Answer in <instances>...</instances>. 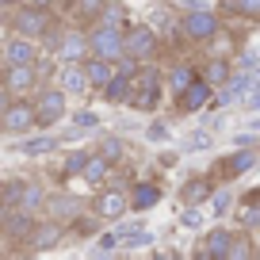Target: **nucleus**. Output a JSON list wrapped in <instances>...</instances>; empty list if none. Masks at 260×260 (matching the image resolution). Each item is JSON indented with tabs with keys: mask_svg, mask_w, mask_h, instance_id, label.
<instances>
[{
	"mask_svg": "<svg viewBox=\"0 0 260 260\" xmlns=\"http://www.w3.org/2000/svg\"><path fill=\"white\" fill-rule=\"evenodd\" d=\"M199 77V69H195L191 61H172L169 69H165V92H172V96H180V92L187 88V84Z\"/></svg>",
	"mask_w": 260,
	"mask_h": 260,
	"instance_id": "obj_24",
	"label": "nucleus"
},
{
	"mask_svg": "<svg viewBox=\"0 0 260 260\" xmlns=\"http://www.w3.org/2000/svg\"><path fill=\"white\" fill-rule=\"evenodd\" d=\"M237 218H241V230L260 234V203H245L241 211H237Z\"/></svg>",
	"mask_w": 260,
	"mask_h": 260,
	"instance_id": "obj_34",
	"label": "nucleus"
},
{
	"mask_svg": "<svg viewBox=\"0 0 260 260\" xmlns=\"http://www.w3.org/2000/svg\"><path fill=\"white\" fill-rule=\"evenodd\" d=\"M8 104H12V92L4 88V84H0V111H4V107H8Z\"/></svg>",
	"mask_w": 260,
	"mask_h": 260,
	"instance_id": "obj_40",
	"label": "nucleus"
},
{
	"mask_svg": "<svg viewBox=\"0 0 260 260\" xmlns=\"http://www.w3.org/2000/svg\"><path fill=\"white\" fill-rule=\"evenodd\" d=\"M27 4H39V8H50V12L57 8V0H27Z\"/></svg>",
	"mask_w": 260,
	"mask_h": 260,
	"instance_id": "obj_41",
	"label": "nucleus"
},
{
	"mask_svg": "<svg viewBox=\"0 0 260 260\" xmlns=\"http://www.w3.org/2000/svg\"><path fill=\"white\" fill-rule=\"evenodd\" d=\"M230 241H234V230H226V226H214L211 234L203 237V245H199V256H203V260H226Z\"/></svg>",
	"mask_w": 260,
	"mask_h": 260,
	"instance_id": "obj_21",
	"label": "nucleus"
},
{
	"mask_svg": "<svg viewBox=\"0 0 260 260\" xmlns=\"http://www.w3.org/2000/svg\"><path fill=\"white\" fill-rule=\"evenodd\" d=\"M0 142H4V126H0Z\"/></svg>",
	"mask_w": 260,
	"mask_h": 260,
	"instance_id": "obj_45",
	"label": "nucleus"
},
{
	"mask_svg": "<svg viewBox=\"0 0 260 260\" xmlns=\"http://www.w3.org/2000/svg\"><path fill=\"white\" fill-rule=\"evenodd\" d=\"M65 222H57V218H42V222H35V230L23 237V252H50V249H57L61 245V237H65Z\"/></svg>",
	"mask_w": 260,
	"mask_h": 260,
	"instance_id": "obj_12",
	"label": "nucleus"
},
{
	"mask_svg": "<svg viewBox=\"0 0 260 260\" xmlns=\"http://www.w3.org/2000/svg\"><path fill=\"white\" fill-rule=\"evenodd\" d=\"M96 153V146H77L69 149V153L61 157V180H77L84 172V165H88V157Z\"/></svg>",
	"mask_w": 260,
	"mask_h": 260,
	"instance_id": "obj_26",
	"label": "nucleus"
},
{
	"mask_svg": "<svg viewBox=\"0 0 260 260\" xmlns=\"http://www.w3.org/2000/svg\"><path fill=\"white\" fill-rule=\"evenodd\" d=\"M130 214V191L119 184H104L92 199V218L96 222H122Z\"/></svg>",
	"mask_w": 260,
	"mask_h": 260,
	"instance_id": "obj_8",
	"label": "nucleus"
},
{
	"mask_svg": "<svg viewBox=\"0 0 260 260\" xmlns=\"http://www.w3.org/2000/svg\"><path fill=\"white\" fill-rule=\"evenodd\" d=\"M211 191H214V180L211 172H203V176H187L176 195H180V207H203L211 199Z\"/></svg>",
	"mask_w": 260,
	"mask_h": 260,
	"instance_id": "obj_18",
	"label": "nucleus"
},
{
	"mask_svg": "<svg viewBox=\"0 0 260 260\" xmlns=\"http://www.w3.org/2000/svg\"><path fill=\"white\" fill-rule=\"evenodd\" d=\"M57 61H84L88 57V27H61V42L54 50Z\"/></svg>",
	"mask_w": 260,
	"mask_h": 260,
	"instance_id": "obj_15",
	"label": "nucleus"
},
{
	"mask_svg": "<svg viewBox=\"0 0 260 260\" xmlns=\"http://www.w3.org/2000/svg\"><path fill=\"white\" fill-rule=\"evenodd\" d=\"M4 16H8V27H12V35H27V39H42V35L50 31V27L57 23L54 19V12L50 8H39V4H12L8 12H4Z\"/></svg>",
	"mask_w": 260,
	"mask_h": 260,
	"instance_id": "obj_4",
	"label": "nucleus"
},
{
	"mask_svg": "<svg viewBox=\"0 0 260 260\" xmlns=\"http://www.w3.org/2000/svg\"><path fill=\"white\" fill-rule=\"evenodd\" d=\"M84 73H88L92 92H100L107 81H111V73H115V61H107V57H96V54H88V57H84Z\"/></svg>",
	"mask_w": 260,
	"mask_h": 260,
	"instance_id": "obj_25",
	"label": "nucleus"
},
{
	"mask_svg": "<svg viewBox=\"0 0 260 260\" xmlns=\"http://www.w3.org/2000/svg\"><path fill=\"white\" fill-rule=\"evenodd\" d=\"M31 100H35V111H39V130L57 126V122L65 119V111H69V92L57 81H42L39 88L31 92Z\"/></svg>",
	"mask_w": 260,
	"mask_h": 260,
	"instance_id": "obj_5",
	"label": "nucleus"
},
{
	"mask_svg": "<svg viewBox=\"0 0 260 260\" xmlns=\"http://www.w3.org/2000/svg\"><path fill=\"white\" fill-rule=\"evenodd\" d=\"M0 211H4V180H0Z\"/></svg>",
	"mask_w": 260,
	"mask_h": 260,
	"instance_id": "obj_44",
	"label": "nucleus"
},
{
	"mask_svg": "<svg viewBox=\"0 0 260 260\" xmlns=\"http://www.w3.org/2000/svg\"><path fill=\"white\" fill-rule=\"evenodd\" d=\"M256 241H252V234L249 230H241V234H234V241H230V252H226V260H252L256 256Z\"/></svg>",
	"mask_w": 260,
	"mask_h": 260,
	"instance_id": "obj_30",
	"label": "nucleus"
},
{
	"mask_svg": "<svg viewBox=\"0 0 260 260\" xmlns=\"http://www.w3.org/2000/svg\"><path fill=\"white\" fill-rule=\"evenodd\" d=\"M222 16L260 19V0H222Z\"/></svg>",
	"mask_w": 260,
	"mask_h": 260,
	"instance_id": "obj_32",
	"label": "nucleus"
},
{
	"mask_svg": "<svg viewBox=\"0 0 260 260\" xmlns=\"http://www.w3.org/2000/svg\"><path fill=\"white\" fill-rule=\"evenodd\" d=\"M107 4H111V0H77V4H73L69 12H73V19H77V23L92 27V23L100 19V12L107 8Z\"/></svg>",
	"mask_w": 260,
	"mask_h": 260,
	"instance_id": "obj_29",
	"label": "nucleus"
},
{
	"mask_svg": "<svg viewBox=\"0 0 260 260\" xmlns=\"http://www.w3.org/2000/svg\"><path fill=\"white\" fill-rule=\"evenodd\" d=\"M42 203H46V184L35 180V176H23V187H19L16 207H19V211H31V214H42Z\"/></svg>",
	"mask_w": 260,
	"mask_h": 260,
	"instance_id": "obj_22",
	"label": "nucleus"
},
{
	"mask_svg": "<svg viewBox=\"0 0 260 260\" xmlns=\"http://www.w3.org/2000/svg\"><path fill=\"white\" fill-rule=\"evenodd\" d=\"M50 73H54V61H50V54H42L39 65H4L0 84H4L12 96H31L42 81H50Z\"/></svg>",
	"mask_w": 260,
	"mask_h": 260,
	"instance_id": "obj_3",
	"label": "nucleus"
},
{
	"mask_svg": "<svg viewBox=\"0 0 260 260\" xmlns=\"http://www.w3.org/2000/svg\"><path fill=\"white\" fill-rule=\"evenodd\" d=\"M260 146H241V149H234V153H226V157H218L214 161V169H211V180H222V184H230V180H237V176H245V172H252L260 165V153H256Z\"/></svg>",
	"mask_w": 260,
	"mask_h": 260,
	"instance_id": "obj_10",
	"label": "nucleus"
},
{
	"mask_svg": "<svg viewBox=\"0 0 260 260\" xmlns=\"http://www.w3.org/2000/svg\"><path fill=\"white\" fill-rule=\"evenodd\" d=\"M42 214H46V218H57V222H65V226H73V222L84 214V203L77 199V195H69V191H46V203H42Z\"/></svg>",
	"mask_w": 260,
	"mask_h": 260,
	"instance_id": "obj_13",
	"label": "nucleus"
},
{
	"mask_svg": "<svg viewBox=\"0 0 260 260\" xmlns=\"http://www.w3.org/2000/svg\"><path fill=\"white\" fill-rule=\"evenodd\" d=\"M211 134L207 130H195V134H187V149H211Z\"/></svg>",
	"mask_w": 260,
	"mask_h": 260,
	"instance_id": "obj_37",
	"label": "nucleus"
},
{
	"mask_svg": "<svg viewBox=\"0 0 260 260\" xmlns=\"http://www.w3.org/2000/svg\"><path fill=\"white\" fill-rule=\"evenodd\" d=\"M57 84H61L69 96H88L92 84L84 73V61H57Z\"/></svg>",
	"mask_w": 260,
	"mask_h": 260,
	"instance_id": "obj_17",
	"label": "nucleus"
},
{
	"mask_svg": "<svg viewBox=\"0 0 260 260\" xmlns=\"http://www.w3.org/2000/svg\"><path fill=\"white\" fill-rule=\"evenodd\" d=\"M146 134H149V142H165L169 138V126H165V122H149Z\"/></svg>",
	"mask_w": 260,
	"mask_h": 260,
	"instance_id": "obj_39",
	"label": "nucleus"
},
{
	"mask_svg": "<svg viewBox=\"0 0 260 260\" xmlns=\"http://www.w3.org/2000/svg\"><path fill=\"white\" fill-rule=\"evenodd\" d=\"M57 146H61V142H57L54 134H35V138H31V134H23V142H19L16 149L23 157H46V153H54Z\"/></svg>",
	"mask_w": 260,
	"mask_h": 260,
	"instance_id": "obj_28",
	"label": "nucleus"
},
{
	"mask_svg": "<svg viewBox=\"0 0 260 260\" xmlns=\"http://www.w3.org/2000/svg\"><path fill=\"white\" fill-rule=\"evenodd\" d=\"M126 54L134 61H157L165 54V35L149 23H126Z\"/></svg>",
	"mask_w": 260,
	"mask_h": 260,
	"instance_id": "obj_7",
	"label": "nucleus"
},
{
	"mask_svg": "<svg viewBox=\"0 0 260 260\" xmlns=\"http://www.w3.org/2000/svg\"><path fill=\"white\" fill-rule=\"evenodd\" d=\"M96 153H104L111 165H119L122 157H126V142H122L119 134H100V142H96Z\"/></svg>",
	"mask_w": 260,
	"mask_h": 260,
	"instance_id": "obj_31",
	"label": "nucleus"
},
{
	"mask_svg": "<svg viewBox=\"0 0 260 260\" xmlns=\"http://www.w3.org/2000/svg\"><path fill=\"white\" fill-rule=\"evenodd\" d=\"M199 77H203L211 88H222V84L234 77V65H230V57H226V54H214V57H207V61L199 65Z\"/></svg>",
	"mask_w": 260,
	"mask_h": 260,
	"instance_id": "obj_23",
	"label": "nucleus"
},
{
	"mask_svg": "<svg viewBox=\"0 0 260 260\" xmlns=\"http://www.w3.org/2000/svg\"><path fill=\"white\" fill-rule=\"evenodd\" d=\"M42 42L27 39V35H8L0 46V65H39L42 61Z\"/></svg>",
	"mask_w": 260,
	"mask_h": 260,
	"instance_id": "obj_11",
	"label": "nucleus"
},
{
	"mask_svg": "<svg viewBox=\"0 0 260 260\" xmlns=\"http://www.w3.org/2000/svg\"><path fill=\"white\" fill-rule=\"evenodd\" d=\"M111 169H115V165L107 161L104 153H92V157H88V165H84V172H81L77 180H84V184L100 187V184H107V180H111Z\"/></svg>",
	"mask_w": 260,
	"mask_h": 260,
	"instance_id": "obj_27",
	"label": "nucleus"
},
{
	"mask_svg": "<svg viewBox=\"0 0 260 260\" xmlns=\"http://www.w3.org/2000/svg\"><path fill=\"white\" fill-rule=\"evenodd\" d=\"M88 54L119 61L126 54V31L122 27H107V23H92L88 27Z\"/></svg>",
	"mask_w": 260,
	"mask_h": 260,
	"instance_id": "obj_9",
	"label": "nucleus"
},
{
	"mask_svg": "<svg viewBox=\"0 0 260 260\" xmlns=\"http://www.w3.org/2000/svg\"><path fill=\"white\" fill-rule=\"evenodd\" d=\"M0 73H4V65H0Z\"/></svg>",
	"mask_w": 260,
	"mask_h": 260,
	"instance_id": "obj_46",
	"label": "nucleus"
},
{
	"mask_svg": "<svg viewBox=\"0 0 260 260\" xmlns=\"http://www.w3.org/2000/svg\"><path fill=\"white\" fill-rule=\"evenodd\" d=\"M119 234H100L96 237V252H111V249H119Z\"/></svg>",
	"mask_w": 260,
	"mask_h": 260,
	"instance_id": "obj_38",
	"label": "nucleus"
},
{
	"mask_svg": "<svg viewBox=\"0 0 260 260\" xmlns=\"http://www.w3.org/2000/svg\"><path fill=\"white\" fill-rule=\"evenodd\" d=\"M69 119H73V130H96L100 126V115L96 111H73Z\"/></svg>",
	"mask_w": 260,
	"mask_h": 260,
	"instance_id": "obj_36",
	"label": "nucleus"
},
{
	"mask_svg": "<svg viewBox=\"0 0 260 260\" xmlns=\"http://www.w3.org/2000/svg\"><path fill=\"white\" fill-rule=\"evenodd\" d=\"M12 4H16V0H0V12H8V8H12Z\"/></svg>",
	"mask_w": 260,
	"mask_h": 260,
	"instance_id": "obj_43",
	"label": "nucleus"
},
{
	"mask_svg": "<svg viewBox=\"0 0 260 260\" xmlns=\"http://www.w3.org/2000/svg\"><path fill=\"white\" fill-rule=\"evenodd\" d=\"M0 126L8 138H23V134H35L39 130V111H35L31 96H12V104L0 111Z\"/></svg>",
	"mask_w": 260,
	"mask_h": 260,
	"instance_id": "obj_6",
	"label": "nucleus"
},
{
	"mask_svg": "<svg viewBox=\"0 0 260 260\" xmlns=\"http://www.w3.org/2000/svg\"><path fill=\"white\" fill-rule=\"evenodd\" d=\"M96 23H107V27H122V31H126L130 16H126V8H122L119 0H111V4H107V8L100 12V19H96Z\"/></svg>",
	"mask_w": 260,
	"mask_h": 260,
	"instance_id": "obj_33",
	"label": "nucleus"
},
{
	"mask_svg": "<svg viewBox=\"0 0 260 260\" xmlns=\"http://www.w3.org/2000/svg\"><path fill=\"white\" fill-rule=\"evenodd\" d=\"M157 203H161L157 180H130V211H153Z\"/></svg>",
	"mask_w": 260,
	"mask_h": 260,
	"instance_id": "obj_19",
	"label": "nucleus"
},
{
	"mask_svg": "<svg viewBox=\"0 0 260 260\" xmlns=\"http://www.w3.org/2000/svg\"><path fill=\"white\" fill-rule=\"evenodd\" d=\"M222 31H226V27H222V16L214 8H184L180 12L176 35L187 46H207V42H214Z\"/></svg>",
	"mask_w": 260,
	"mask_h": 260,
	"instance_id": "obj_1",
	"label": "nucleus"
},
{
	"mask_svg": "<svg viewBox=\"0 0 260 260\" xmlns=\"http://www.w3.org/2000/svg\"><path fill=\"white\" fill-rule=\"evenodd\" d=\"M207 207H211V214H214V218H222V214H226L230 207H234V191H226V187H222V191H211Z\"/></svg>",
	"mask_w": 260,
	"mask_h": 260,
	"instance_id": "obj_35",
	"label": "nucleus"
},
{
	"mask_svg": "<svg viewBox=\"0 0 260 260\" xmlns=\"http://www.w3.org/2000/svg\"><path fill=\"white\" fill-rule=\"evenodd\" d=\"M180 12H184V8H176L172 0H165V4H153V8H149L146 23H149V27H157L161 35H176V27H180Z\"/></svg>",
	"mask_w": 260,
	"mask_h": 260,
	"instance_id": "obj_20",
	"label": "nucleus"
},
{
	"mask_svg": "<svg viewBox=\"0 0 260 260\" xmlns=\"http://www.w3.org/2000/svg\"><path fill=\"white\" fill-rule=\"evenodd\" d=\"M35 222H39V214L19 211V207H4V211H0V237L23 245V237L35 230Z\"/></svg>",
	"mask_w": 260,
	"mask_h": 260,
	"instance_id": "obj_14",
	"label": "nucleus"
},
{
	"mask_svg": "<svg viewBox=\"0 0 260 260\" xmlns=\"http://www.w3.org/2000/svg\"><path fill=\"white\" fill-rule=\"evenodd\" d=\"M77 0H57V8H73Z\"/></svg>",
	"mask_w": 260,
	"mask_h": 260,
	"instance_id": "obj_42",
	"label": "nucleus"
},
{
	"mask_svg": "<svg viewBox=\"0 0 260 260\" xmlns=\"http://www.w3.org/2000/svg\"><path fill=\"white\" fill-rule=\"evenodd\" d=\"M211 96H214V88L203 81V77H195V81L176 96V111H180V115H195V111H203V107L211 104Z\"/></svg>",
	"mask_w": 260,
	"mask_h": 260,
	"instance_id": "obj_16",
	"label": "nucleus"
},
{
	"mask_svg": "<svg viewBox=\"0 0 260 260\" xmlns=\"http://www.w3.org/2000/svg\"><path fill=\"white\" fill-rule=\"evenodd\" d=\"M161 92H165V73L157 69V61H142L134 69V88H130L126 104L134 111H157L161 107Z\"/></svg>",
	"mask_w": 260,
	"mask_h": 260,
	"instance_id": "obj_2",
	"label": "nucleus"
}]
</instances>
